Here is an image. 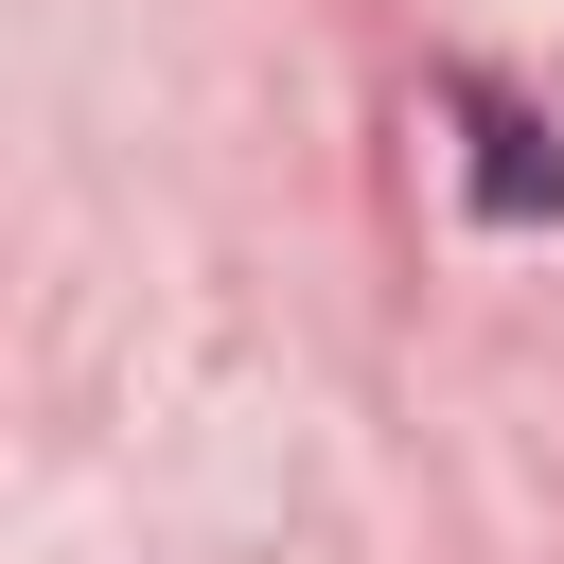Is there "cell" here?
I'll return each instance as SVG.
<instances>
[]
</instances>
